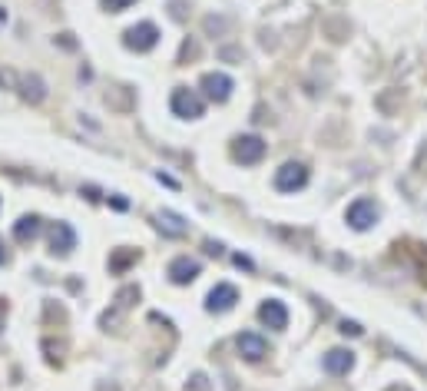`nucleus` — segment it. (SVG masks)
I'll return each instance as SVG.
<instances>
[{
  "mask_svg": "<svg viewBox=\"0 0 427 391\" xmlns=\"http://www.w3.org/2000/svg\"><path fill=\"white\" fill-rule=\"evenodd\" d=\"M169 276L176 286H186V282H192V278L199 276V262H192V259H176L169 266Z\"/></svg>",
  "mask_w": 427,
  "mask_h": 391,
  "instance_id": "nucleus-10",
  "label": "nucleus"
},
{
  "mask_svg": "<svg viewBox=\"0 0 427 391\" xmlns=\"http://www.w3.org/2000/svg\"><path fill=\"white\" fill-rule=\"evenodd\" d=\"M202 86H206V96H212V100H218V103L232 93V80H228L226 73H209V77L202 80Z\"/></svg>",
  "mask_w": 427,
  "mask_h": 391,
  "instance_id": "nucleus-9",
  "label": "nucleus"
},
{
  "mask_svg": "<svg viewBox=\"0 0 427 391\" xmlns=\"http://www.w3.org/2000/svg\"><path fill=\"white\" fill-rule=\"evenodd\" d=\"M172 113L182 116V120H196V116H202V100L196 96V90L179 86V90L172 93Z\"/></svg>",
  "mask_w": 427,
  "mask_h": 391,
  "instance_id": "nucleus-1",
  "label": "nucleus"
},
{
  "mask_svg": "<svg viewBox=\"0 0 427 391\" xmlns=\"http://www.w3.org/2000/svg\"><path fill=\"white\" fill-rule=\"evenodd\" d=\"M374 219H378V206L371 199H358L348 206V222H352L354 229H368Z\"/></svg>",
  "mask_w": 427,
  "mask_h": 391,
  "instance_id": "nucleus-5",
  "label": "nucleus"
},
{
  "mask_svg": "<svg viewBox=\"0 0 427 391\" xmlns=\"http://www.w3.org/2000/svg\"><path fill=\"white\" fill-rule=\"evenodd\" d=\"M236 302H238V292L232 286H226V282L209 292V312H226V308H232Z\"/></svg>",
  "mask_w": 427,
  "mask_h": 391,
  "instance_id": "nucleus-8",
  "label": "nucleus"
},
{
  "mask_svg": "<svg viewBox=\"0 0 427 391\" xmlns=\"http://www.w3.org/2000/svg\"><path fill=\"white\" fill-rule=\"evenodd\" d=\"M232 156H236L242 166H252L265 156V143L258 140V136H238L236 146H232Z\"/></svg>",
  "mask_w": 427,
  "mask_h": 391,
  "instance_id": "nucleus-2",
  "label": "nucleus"
},
{
  "mask_svg": "<svg viewBox=\"0 0 427 391\" xmlns=\"http://www.w3.org/2000/svg\"><path fill=\"white\" fill-rule=\"evenodd\" d=\"M258 318H262L268 328H285V325H288V312H285V306L278 298H268L265 306L258 308Z\"/></svg>",
  "mask_w": 427,
  "mask_h": 391,
  "instance_id": "nucleus-7",
  "label": "nucleus"
},
{
  "mask_svg": "<svg viewBox=\"0 0 427 391\" xmlns=\"http://www.w3.org/2000/svg\"><path fill=\"white\" fill-rule=\"evenodd\" d=\"M156 40H159V30L152 27V24H136V27L126 30V47L139 50V53L156 47Z\"/></svg>",
  "mask_w": 427,
  "mask_h": 391,
  "instance_id": "nucleus-4",
  "label": "nucleus"
},
{
  "mask_svg": "<svg viewBox=\"0 0 427 391\" xmlns=\"http://www.w3.org/2000/svg\"><path fill=\"white\" fill-rule=\"evenodd\" d=\"M238 352L246 355L248 362H258V358L268 355V342L258 332H242L238 335Z\"/></svg>",
  "mask_w": 427,
  "mask_h": 391,
  "instance_id": "nucleus-6",
  "label": "nucleus"
},
{
  "mask_svg": "<svg viewBox=\"0 0 427 391\" xmlns=\"http://www.w3.org/2000/svg\"><path fill=\"white\" fill-rule=\"evenodd\" d=\"M0 262H7V249H4V242H0Z\"/></svg>",
  "mask_w": 427,
  "mask_h": 391,
  "instance_id": "nucleus-15",
  "label": "nucleus"
},
{
  "mask_svg": "<svg viewBox=\"0 0 427 391\" xmlns=\"http://www.w3.org/2000/svg\"><path fill=\"white\" fill-rule=\"evenodd\" d=\"M325 368L332 375H344L352 368V352H328L325 355Z\"/></svg>",
  "mask_w": 427,
  "mask_h": 391,
  "instance_id": "nucleus-12",
  "label": "nucleus"
},
{
  "mask_svg": "<svg viewBox=\"0 0 427 391\" xmlns=\"http://www.w3.org/2000/svg\"><path fill=\"white\" fill-rule=\"evenodd\" d=\"M106 10H113V14H120V10H126L130 4H136V0H103Z\"/></svg>",
  "mask_w": 427,
  "mask_h": 391,
  "instance_id": "nucleus-14",
  "label": "nucleus"
},
{
  "mask_svg": "<svg viewBox=\"0 0 427 391\" xmlns=\"http://www.w3.org/2000/svg\"><path fill=\"white\" fill-rule=\"evenodd\" d=\"M73 229H70V226H63V222H60L57 229H53V252H70V249H73Z\"/></svg>",
  "mask_w": 427,
  "mask_h": 391,
  "instance_id": "nucleus-13",
  "label": "nucleus"
},
{
  "mask_svg": "<svg viewBox=\"0 0 427 391\" xmlns=\"http://www.w3.org/2000/svg\"><path fill=\"white\" fill-rule=\"evenodd\" d=\"M37 232H40V219H37V216H23V219L14 226L17 242H30V239H37Z\"/></svg>",
  "mask_w": 427,
  "mask_h": 391,
  "instance_id": "nucleus-11",
  "label": "nucleus"
},
{
  "mask_svg": "<svg viewBox=\"0 0 427 391\" xmlns=\"http://www.w3.org/2000/svg\"><path fill=\"white\" fill-rule=\"evenodd\" d=\"M305 182H308V170H305L302 162H285L282 170L275 172V186L282 192H292V189H302Z\"/></svg>",
  "mask_w": 427,
  "mask_h": 391,
  "instance_id": "nucleus-3",
  "label": "nucleus"
}]
</instances>
